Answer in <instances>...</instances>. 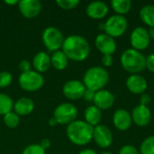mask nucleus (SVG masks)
I'll return each instance as SVG.
<instances>
[{"label": "nucleus", "instance_id": "obj_39", "mask_svg": "<svg viewBox=\"0 0 154 154\" xmlns=\"http://www.w3.org/2000/svg\"><path fill=\"white\" fill-rule=\"evenodd\" d=\"M148 33L151 39L154 40V27H149L148 29Z\"/></svg>", "mask_w": 154, "mask_h": 154}, {"label": "nucleus", "instance_id": "obj_22", "mask_svg": "<svg viewBox=\"0 0 154 154\" xmlns=\"http://www.w3.org/2000/svg\"><path fill=\"white\" fill-rule=\"evenodd\" d=\"M51 66L57 69V70H63L68 67L69 64V59L64 54L62 51H54L51 57Z\"/></svg>", "mask_w": 154, "mask_h": 154}, {"label": "nucleus", "instance_id": "obj_8", "mask_svg": "<svg viewBox=\"0 0 154 154\" xmlns=\"http://www.w3.org/2000/svg\"><path fill=\"white\" fill-rule=\"evenodd\" d=\"M65 38L60 29L54 26H49L42 32V42L49 51H59L63 44Z\"/></svg>", "mask_w": 154, "mask_h": 154}, {"label": "nucleus", "instance_id": "obj_35", "mask_svg": "<svg viewBox=\"0 0 154 154\" xmlns=\"http://www.w3.org/2000/svg\"><path fill=\"white\" fill-rule=\"evenodd\" d=\"M114 59L113 55H103L102 57V64L105 67H111L113 65Z\"/></svg>", "mask_w": 154, "mask_h": 154}, {"label": "nucleus", "instance_id": "obj_36", "mask_svg": "<svg viewBox=\"0 0 154 154\" xmlns=\"http://www.w3.org/2000/svg\"><path fill=\"white\" fill-rule=\"evenodd\" d=\"M95 94L96 92L91 90V89H88V88H86L85 90V93L83 95V98L86 100V101H88V102H93L94 100V97H95Z\"/></svg>", "mask_w": 154, "mask_h": 154}, {"label": "nucleus", "instance_id": "obj_30", "mask_svg": "<svg viewBox=\"0 0 154 154\" xmlns=\"http://www.w3.org/2000/svg\"><path fill=\"white\" fill-rule=\"evenodd\" d=\"M22 154H45V150L40 144H31L24 148Z\"/></svg>", "mask_w": 154, "mask_h": 154}, {"label": "nucleus", "instance_id": "obj_31", "mask_svg": "<svg viewBox=\"0 0 154 154\" xmlns=\"http://www.w3.org/2000/svg\"><path fill=\"white\" fill-rule=\"evenodd\" d=\"M119 154H140V152L134 146L131 144H125L120 149Z\"/></svg>", "mask_w": 154, "mask_h": 154}, {"label": "nucleus", "instance_id": "obj_23", "mask_svg": "<svg viewBox=\"0 0 154 154\" xmlns=\"http://www.w3.org/2000/svg\"><path fill=\"white\" fill-rule=\"evenodd\" d=\"M141 20L149 27H154V5H145L140 9Z\"/></svg>", "mask_w": 154, "mask_h": 154}, {"label": "nucleus", "instance_id": "obj_37", "mask_svg": "<svg viewBox=\"0 0 154 154\" xmlns=\"http://www.w3.org/2000/svg\"><path fill=\"white\" fill-rule=\"evenodd\" d=\"M40 145H41L44 150H46V149L50 148V146H51V141H50L49 139H47V138H44V139H42V140L41 141Z\"/></svg>", "mask_w": 154, "mask_h": 154}, {"label": "nucleus", "instance_id": "obj_38", "mask_svg": "<svg viewBox=\"0 0 154 154\" xmlns=\"http://www.w3.org/2000/svg\"><path fill=\"white\" fill-rule=\"evenodd\" d=\"M79 154H97L96 152V151H94L93 149H84L82 151L79 152Z\"/></svg>", "mask_w": 154, "mask_h": 154}, {"label": "nucleus", "instance_id": "obj_28", "mask_svg": "<svg viewBox=\"0 0 154 154\" xmlns=\"http://www.w3.org/2000/svg\"><path fill=\"white\" fill-rule=\"evenodd\" d=\"M56 4L64 10H71L77 7L79 4V0H57Z\"/></svg>", "mask_w": 154, "mask_h": 154}, {"label": "nucleus", "instance_id": "obj_11", "mask_svg": "<svg viewBox=\"0 0 154 154\" xmlns=\"http://www.w3.org/2000/svg\"><path fill=\"white\" fill-rule=\"evenodd\" d=\"M85 90L86 87L83 82L77 79H71L67 81L62 88L64 97L69 100H78L82 98Z\"/></svg>", "mask_w": 154, "mask_h": 154}, {"label": "nucleus", "instance_id": "obj_33", "mask_svg": "<svg viewBox=\"0 0 154 154\" xmlns=\"http://www.w3.org/2000/svg\"><path fill=\"white\" fill-rule=\"evenodd\" d=\"M146 68L154 73V53H151L146 57Z\"/></svg>", "mask_w": 154, "mask_h": 154}, {"label": "nucleus", "instance_id": "obj_7", "mask_svg": "<svg viewBox=\"0 0 154 154\" xmlns=\"http://www.w3.org/2000/svg\"><path fill=\"white\" fill-rule=\"evenodd\" d=\"M128 21L125 16L120 14H113L105 22V33L113 38L122 36L127 30Z\"/></svg>", "mask_w": 154, "mask_h": 154}, {"label": "nucleus", "instance_id": "obj_1", "mask_svg": "<svg viewBox=\"0 0 154 154\" xmlns=\"http://www.w3.org/2000/svg\"><path fill=\"white\" fill-rule=\"evenodd\" d=\"M61 51L69 60L80 62L85 60L90 53L88 42L81 35L72 34L65 38Z\"/></svg>", "mask_w": 154, "mask_h": 154}, {"label": "nucleus", "instance_id": "obj_29", "mask_svg": "<svg viewBox=\"0 0 154 154\" xmlns=\"http://www.w3.org/2000/svg\"><path fill=\"white\" fill-rule=\"evenodd\" d=\"M13 81V76L8 71L0 72V88H7L11 85Z\"/></svg>", "mask_w": 154, "mask_h": 154}, {"label": "nucleus", "instance_id": "obj_43", "mask_svg": "<svg viewBox=\"0 0 154 154\" xmlns=\"http://www.w3.org/2000/svg\"><path fill=\"white\" fill-rule=\"evenodd\" d=\"M100 154H112L110 152H102Z\"/></svg>", "mask_w": 154, "mask_h": 154}, {"label": "nucleus", "instance_id": "obj_41", "mask_svg": "<svg viewBox=\"0 0 154 154\" xmlns=\"http://www.w3.org/2000/svg\"><path fill=\"white\" fill-rule=\"evenodd\" d=\"M49 125H50L51 126H55V125H58V124H57L56 120L52 117L51 119H50V120H49Z\"/></svg>", "mask_w": 154, "mask_h": 154}, {"label": "nucleus", "instance_id": "obj_20", "mask_svg": "<svg viewBox=\"0 0 154 154\" xmlns=\"http://www.w3.org/2000/svg\"><path fill=\"white\" fill-rule=\"evenodd\" d=\"M34 109V102L29 97H21L14 104V112L19 116H24L30 115Z\"/></svg>", "mask_w": 154, "mask_h": 154}, {"label": "nucleus", "instance_id": "obj_14", "mask_svg": "<svg viewBox=\"0 0 154 154\" xmlns=\"http://www.w3.org/2000/svg\"><path fill=\"white\" fill-rule=\"evenodd\" d=\"M125 84L128 90L135 95H142L145 93L148 88L146 79L140 74H131L127 78Z\"/></svg>", "mask_w": 154, "mask_h": 154}, {"label": "nucleus", "instance_id": "obj_21", "mask_svg": "<svg viewBox=\"0 0 154 154\" xmlns=\"http://www.w3.org/2000/svg\"><path fill=\"white\" fill-rule=\"evenodd\" d=\"M84 118L85 122H87L91 126L95 127L100 125L99 123L102 119V111L94 105L89 106L86 108L84 112Z\"/></svg>", "mask_w": 154, "mask_h": 154}, {"label": "nucleus", "instance_id": "obj_19", "mask_svg": "<svg viewBox=\"0 0 154 154\" xmlns=\"http://www.w3.org/2000/svg\"><path fill=\"white\" fill-rule=\"evenodd\" d=\"M32 66L35 71L39 73L46 72L50 69L51 63V57L48 53L44 51H40L36 53L32 59Z\"/></svg>", "mask_w": 154, "mask_h": 154}, {"label": "nucleus", "instance_id": "obj_10", "mask_svg": "<svg viewBox=\"0 0 154 154\" xmlns=\"http://www.w3.org/2000/svg\"><path fill=\"white\" fill-rule=\"evenodd\" d=\"M93 140L98 147L103 149L108 148L113 143V133L106 125H98L94 127Z\"/></svg>", "mask_w": 154, "mask_h": 154}, {"label": "nucleus", "instance_id": "obj_17", "mask_svg": "<svg viewBox=\"0 0 154 154\" xmlns=\"http://www.w3.org/2000/svg\"><path fill=\"white\" fill-rule=\"evenodd\" d=\"M113 124L117 130L122 132L127 131L133 124L131 114L124 108L116 110L113 115Z\"/></svg>", "mask_w": 154, "mask_h": 154}, {"label": "nucleus", "instance_id": "obj_13", "mask_svg": "<svg viewBox=\"0 0 154 154\" xmlns=\"http://www.w3.org/2000/svg\"><path fill=\"white\" fill-rule=\"evenodd\" d=\"M18 9L23 17L32 19L40 14L42 3L39 0H22L18 3Z\"/></svg>", "mask_w": 154, "mask_h": 154}, {"label": "nucleus", "instance_id": "obj_25", "mask_svg": "<svg viewBox=\"0 0 154 154\" xmlns=\"http://www.w3.org/2000/svg\"><path fill=\"white\" fill-rule=\"evenodd\" d=\"M13 99L3 93H0V116H5L14 109Z\"/></svg>", "mask_w": 154, "mask_h": 154}, {"label": "nucleus", "instance_id": "obj_24", "mask_svg": "<svg viewBox=\"0 0 154 154\" xmlns=\"http://www.w3.org/2000/svg\"><path fill=\"white\" fill-rule=\"evenodd\" d=\"M111 5L116 14L124 15L126 14L132 8L131 0H112Z\"/></svg>", "mask_w": 154, "mask_h": 154}, {"label": "nucleus", "instance_id": "obj_27", "mask_svg": "<svg viewBox=\"0 0 154 154\" xmlns=\"http://www.w3.org/2000/svg\"><path fill=\"white\" fill-rule=\"evenodd\" d=\"M3 120H4L5 126L13 129V128H15L18 126L19 123H20V116L14 111H11L4 116Z\"/></svg>", "mask_w": 154, "mask_h": 154}, {"label": "nucleus", "instance_id": "obj_15", "mask_svg": "<svg viewBox=\"0 0 154 154\" xmlns=\"http://www.w3.org/2000/svg\"><path fill=\"white\" fill-rule=\"evenodd\" d=\"M133 123L140 127L148 125L152 119V112L148 106L138 105L132 110L131 113Z\"/></svg>", "mask_w": 154, "mask_h": 154}, {"label": "nucleus", "instance_id": "obj_5", "mask_svg": "<svg viewBox=\"0 0 154 154\" xmlns=\"http://www.w3.org/2000/svg\"><path fill=\"white\" fill-rule=\"evenodd\" d=\"M18 83L22 89L28 92H34L43 87L44 79L41 73L35 70H30L21 73L18 79Z\"/></svg>", "mask_w": 154, "mask_h": 154}, {"label": "nucleus", "instance_id": "obj_6", "mask_svg": "<svg viewBox=\"0 0 154 154\" xmlns=\"http://www.w3.org/2000/svg\"><path fill=\"white\" fill-rule=\"evenodd\" d=\"M78 108L71 103H62L59 105L53 112V118L56 120L58 125H69L78 116Z\"/></svg>", "mask_w": 154, "mask_h": 154}, {"label": "nucleus", "instance_id": "obj_2", "mask_svg": "<svg viewBox=\"0 0 154 154\" xmlns=\"http://www.w3.org/2000/svg\"><path fill=\"white\" fill-rule=\"evenodd\" d=\"M94 127L83 120H75L67 125L66 134L69 140L75 145L84 146L93 139Z\"/></svg>", "mask_w": 154, "mask_h": 154}, {"label": "nucleus", "instance_id": "obj_26", "mask_svg": "<svg viewBox=\"0 0 154 154\" xmlns=\"http://www.w3.org/2000/svg\"><path fill=\"white\" fill-rule=\"evenodd\" d=\"M140 154H154V135L145 138L140 145Z\"/></svg>", "mask_w": 154, "mask_h": 154}, {"label": "nucleus", "instance_id": "obj_4", "mask_svg": "<svg viewBox=\"0 0 154 154\" xmlns=\"http://www.w3.org/2000/svg\"><path fill=\"white\" fill-rule=\"evenodd\" d=\"M120 61L124 69L130 74H139L146 68V57L143 53L133 48L123 51Z\"/></svg>", "mask_w": 154, "mask_h": 154}, {"label": "nucleus", "instance_id": "obj_42", "mask_svg": "<svg viewBox=\"0 0 154 154\" xmlns=\"http://www.w3.org/2000/svg\"><path fill=\"white\" fill-rule=\"evenodd\" d=\"M99 29L102 30V31H105V23H100L99 25H98Z\"/></svg>", "mask_w": 154, "mask_h": 154}, {"label": "nucleus", "instance_id": "obj_9", "mask_svg": "<svg viewBox=\"0 0 154 154\" xmlns=\"http://www.w3.org/2000/svg\"><path fill=\"white\" fill-rule=\"evenodd\" d=\"M151 38L148 33V29L143 26L135 27L130 35V43L133 49L139 51L145 50L150 45Z\"/></svg>", "mask_w": 154, "mask_h": 154}, {"label": "nucleus", "instance_id": "obj_32", "mask_svg": "<svg viewBox=\"0 0 154 154\" xmlns=\"http://www.w3.org/2000/svg\"><path fill=\"white\" fill-rule=\"evenodd\" d=\"M31 68H32L31 62L29 60H23L19 63V69L22 71V73H24V72H27V71L32 70Z\"/></svg>", "mask_w": 154, "mask_h": 154}, {"label": "nucleus", "instance_id": "obj_3", "mask_svg": "<svg viewBox=\"0 0 154 154\" xmlns=\"http://www.w3.org/2000/svg\"><path fill=\"white\" fill-rule=\"evenodd\" d=\"M109 81L108 71L101 66H93L88 69L83 76V84L86 88L95 92L104 89Z\"/></svg>", "mask_w": 154, "mask_h": 154}, {"label": "nucleus", "instance_id": "obj_18", "mask_svg": "<svg viewBox=\"0 0 154 154\" xmlns=\"http://www.w3.org/2000/svg\"><path fill=\"white\" fill-rule=\"evenodd\" d=\"M109 12L108 5L103 1H93L89 3L86 8V13L92 19H103Z\"/></svg>", "mask_w": 154, "mask_h": 154}, {"label": "nucleus", "instance_id": "obj_40", "mask_svg": "<svg viewBox=\"0 0 154 154\" xmlns=\"http://www.w3.org/2000/svg\"><path fill=\"white\" fill-rule=\"evenodd\" d=\"M5 3L6 5H18L19 1H16V0H13V1H9V0H6L5 1Z\"/></svg>", "mask_w": 154, "mask_h": 154}, {"label": "nucleus", "instance_id": "obj_12", "mask_svg": "<svg viewBox=\"0 0 154 154\" xmlns=\"http://www.w3.org/2000/svg\"><path fill=\"white\" fill-rule=\"evenodd\" d=\"M95 45L103 55H113L116 51V42L115 38L105 32L99 33L96 37Z\"/></svg>", "mask_w": 154, "mask_h": 154}, {"label": "nucleus", "instance_id": "obj_34", "mask_svg": "<svg viewBox=\"0 0 154 154\" xmlns=\"http://www.w3.org/2000/svg\"><path fill=\"white\" fill-rule=\"evenodd\" d=\"M152 101V97L151 96L148 94V93H143L141 95L140 97V104L139 105H142V106H148V105L151 103Z\"/></svg>", "mask_w": 154, "mask_h": 154}, {"label": "nucleus", "instance_id": "obj_16", "mask_svg": "<svg viewBox=\"0 0 154 154\" xmlns=\"http://www.w3.org/2000/svg\"><path fill=\"white\" fill-rule=\"evenodd\" d=\"M116 101L115 95L107 90V89H101L96 92L95 97H94V106L98 107L101 111L102 110H107L111 108Z\"/></svg>", "mask_w": 154, "mask_h": 154}]
</instances>
